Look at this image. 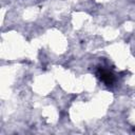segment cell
Wrapping results in <instances>:
<instances>
[{
  "label": "cell",
  "instance_id": "cell-1",
  "mask_svg": "<svg viewBox=\"0 0 135 135\" xmlns=\"http://www.w3.org/2000/svg\"><path fill=\"white\" fill-rule=\"evenodd\" d=\"M99 77L102 81H104L107 84H111L113 81H114V76L108 72V71H104V70H101L99 72Z\"/></svg>",
  "mask_w": 135,
  "mask_h": 135
}]
</instances>
